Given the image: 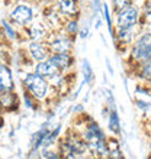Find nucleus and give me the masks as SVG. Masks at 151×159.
<instances>
[{
	"mask_svg": "<svg viewBox=\"0 0 151 159\" xmlns=\"http://www.w3.org/2000/svg\"><path fill=\"white\" fill-rule=\"evenodd\" d=\"M21 98L17 96V93L13 91H3L0 93V113H15L19 110Z\"/></svg>",
	"mask_w": 151,
	"mask_h": 159,
	"instance_id": "14",
	"label": "nucleus"
},
{
	"mask_svg": "<svg viewBox=\"0 0 151 159\" xmlns=\"http://www.w3.org/2000/svg\"><path fill=\"white\" fill-rule=\"evenodd\" d=\"M25 54L29 57L35 64L41 62V61H45V59L50 58V49H48V45L46 42L42 41H28L25 46Z\"/></svg>",
	"mask_w": 151,
	"mask_h": 159,
	"instance_id": "11",
	"label": "nucleus"
},
{
	"mask_svg": "<svg viewBox=\"0 0 151 159\" xmlns=\"http://www.w3.org/2000/svg\"><path fill=\"white\" fill-rule=\"evenodd\" d=\"M3 42H7V41H6V38H4L3 29H2V26H0V43H3Z\"/></svg>",
	"mask_w": 151,
	"mask_h": 159,
	"instance_id": "25",
	"label": "nucleus"
},
{
	"mask_svg": "<svg viewBox=\"0 0 151 159\" xmlns=\"http://www.w3.org/2000/svg\"><path fill=\"white\" fill-rule=\"evenodd\" d=\"M54 4L66 20L80 19V15H81L80 0H54Z\"/></svg>",
	"mask_w": 151,
	"mask_h": 159,
	"instance_id": "12",
	"label": "nucleus"
},
{
	"mask_svg": "<svg viewBox=\"0 0 151 159\" xmlns=\"http://www.w3.org/2000/svg\"><path fill=\"white\" fill-rule=\"evenodd\" d=\"M39 16L44 19L50 30H61L64 28V19L61 16V13L58 12V9L55 7L54 0L52 2H46V3L39 4Z\"/></svg>",
	"mask_w": 151,
	"mask_h": 159,
	"instance_id": "9",
	"label": "nucleus"
},
{
	"mask_svg": "<svg viewBox=\"0 0 151 159\" xmlns=\"http://www.w3.org/2000/svg\"><path fill=\"white\" fill-rule=\"evenodd\" d=\"M81 72H83V84L92 83L93 78H95V74H93L92 65H90V62L86 58L81 61Z\"/></svg>",
	"mask_w": 151,
	"mask_h": 159,
	"instance_id": "21",
	"label": "nucleus"
},
{
	"mask_svg": "<svg viewBox=\"0 0 151 159\" xmlns=\"http://www.w3.org/2000/svg\"><path fill=\"white\" fill-rule=\"evenodd\" d=\"M134 78H137L139 81V84L144 85H151V59L144 62L143 65H139L132 74Z\"/></svg>",
	"mask_w": 151,
	"mask_h": 159,
	"instance_id": "17",
	"label": "nucleus"
},
{
	"mask_svg": "<svg viewBox=\"0 0 151 159\" xmlns=\"http://www.w3.org/2000/svg\"><path fill=\"white\" fill-rule=\"evenodd\" d=\"M21 30V41H42L45 42L48 35H50V28L46 25L44 19L41 16H38L32 23H29L28 26L22 28Z\"/></svg>",
	"mask_w": 151,
	"mask_h": 159,
	"instance_id": "8",
	"label": "nucleus"
},
{
	"mask_svg": "<svg viewBox=\"0 0 151 159\" xmlns=\"http://www.w3.org/2000/svg\"><path fill=\"white\" fill-rule=\"evenodd\" d=\"M2 29H3V34H4V38L7 42H15V41H21V30L19 28H16L15 25H12L7 19H3L2 23Z\"/></svg>",
	"mask_w": 151,
	"mask_h": 159,
	"instance_id": "18",
	"label": "nucleus"
},
{
	"mask_svg": "<svg viewBox=\"0 0 151 159\" xmlns=\"http://www.w3.org/2000/svg\"><path fill=\"white\" fill-rule=\"evenodd\" d=\"M23 101H25L26 107H28V109H31V110H39V109H41V104L35 100L34 97L31 96L29 93L25 91V90H23Z\"/></svg>",
	"mask_w": 151,
	"mask_h": 159,
	"instance_id": "22",
	"label": "nucleus"
},
{
	"mask_svg": "<svg viewBox=\"0 0 151 159\" xmlns=\"http://www.w3.org/2000/svg\"><path fill=\"white\" fill-rule=\"evenodd\" d=\"M108 93V101H106V107H108V130L113 136L119 138L122 133L121 129V119H119V114H118V109H116V103H115V98H113L112 91H106Z\"/></svg>",
	"mask_w": 151,
	"mask_h": 159,
	"instance_id": "10",
	"label": "nucleus"
},
{
	"mask_svg": "<svg viewBox=\"0 0 151 159\" xmlns=\"http://www.w3.org/2000/svg\"><path fill=\"white\" fill-rule=\"evenodd\" d=\"M22 87L25 91H28L31 96L34 97L35 100L39 104H50L52 101H58V96L54 91L52 85L50 84L48 80L44 77L38 75L34 71H28L22 78Z\"/></svg>",
	"mask_w": 151,
	"mask_h": 159,
	"instance_id": "2",
	"label": "nucleus"
},
{
	"mask_svg": "<svg viewBox=\"0 0 151 159\" xmlns=\"http://www.w3.org/2000/svg\"><path fill=\"white\" fill-rule=\"evenodd\" d=\"M108 159H125L119 139L116 136L108 138Z\"/></svg>",
	"mask_w": 151,
	"mask_h": 159,
	"instance_id": "19",
	"label": "nucleus"
},
{
	"mask_svg": "<svg viewBox=\"0 0 151 159\" xmlns=\"http://www.w3.org/2000/svg\"><path fill=\"white\" fill-rule=\"evenodd\" d=\"M150 159H151V153H150Z\"/></svg>",
	"mask_w": 151,
	"mask_h": 159,
	"instance_id": "29",
	"label": "nucleus"
},
{
	"mask_svg": "<svg viewBox=\"0 0 151 159\" xmlns=\"http://www.w3.org/2000/svg\"><path fill=\"white\" fill-rule=\"evenodd\" d=\"M143 25L131 26V28H124V29H115L113 32V43L116 46V49L119 54L125 55L129 49V46L132 45V42L135 41V38L139 35V32L143 30Z\"/></svg>",
	"mask_w": 151,
	"mask_h": 159,
	"instance_id": "7",
	"label": "nucleus"
},
{
	"mask_svg": "<svg viewBox=\"0 0 151 159\" xmlns=\"http://www.w3.org/2000/svg\"><path fill=\"white\" fill-rule=\"evenodd\" d=\"M89 35V25H84V26H80V30H79V38L81 39H86Z\"/></svg>",
	"mask_w": 151,
	"mask_h": 159,
	"instance_id": "24",
	"label": "nucleus"
},
{
	"mask_svg": "<svg viewBox=\"0 0 151 159\" xmlns=\"http://www.w3.org/2000/svg\"><path fill=\"white\" fill-rule=\"evenodd\" d=\"M15 90V81H13L12 70L6 62L0 61V93L13 91Z\"/></svg>",
	"mask_w": 151,
	"mask_h": 159,
	"instance_id": "16",
	"label": "nucleus"
},
{
	"mask_svg": "<svg viewBox=\"0 0 151 159\" xmlns=\"http://www.w3.org/2000/svg\"><path fill=\"white\" fill-rule=\"evenodd\" d=\"M50 61L60 70V72H70L76 67L74 52H63V54H51Z\"/></svg>",
	"mask_w": 151,
	"mask_h": 159,
	"instance_id": "13",
	"label": "nucleus"
},
{
	"mask_svg": "<svg viewBox=\"0 0 151 159\" xmlns=\"http://www.w3.org/2000/svg\"><path fill=\"white\" fill-rule=\"evenodd\" d=\"M63 30L67 35L73 36V38H77L79 30H80V19H67V20L64 22Z\"/></svg>",
	"mask_w": 151,
	"mask_h": 159,
	"instance_id": "20",
	"label": "nucleus"
},
{
	"mask_svg": "<svg viewBox=\"0 0 151 159\" xmlns=\"http://www.w3.org/2000/svg\"><path fill=\"white\" fill-rule=\"evenodd\" d=\"M46 45L51 54H63V52H74L76 38L67 35L63 29L61 30H51L48 38H46Z\"/></svg>",
	"mask_w": 151,
	"mask_h": 159,
	"instance_id": "6",
	"label": "nucleus"
},
{
	"mask_svg": "<svg viewBox=\"0 0 151 159\" xmlns=\"http://www.w3.org/2000/svg\"><path fill=\"white\" fill-rule=\"evenodd\" d=\"M39 4L32 3V2H25V0H17L12 3L9 9L7 20L19 29L25 28L39 16Z\"/></svg>",
	"mask_w": 151,
	"mask_h": 159,
	"instance_id": "4",
	"label": "nucleus"
},
{
	"mask_svg": "<svg viewBox=\"0 0 151 159\" xmlns=\"http://www.w3.org/2000/svg\"><path fill=\"white\" fill-rule=\"evenodd\" d=\"M3 125H4V117H3V114L0 113V129L3 127Z\"/></svg>",
	"mask_w": 151,
	"mask_h": 159,
	"instance_id": "27",
	"label": "nucleus"
},
{
	"mask_svg": "<svg viewBox=\"0 0 151 159\" xmlns=\"http://www.w3.org/2000/svg\"><path fill=\"white\" fill-rule=\"evenodd\" d=\"M34 72H37L38 75L44 77V78L48 80V81H51V80L55 78L58 74H61L58 68L55 67L54 64L50 61V58L45 59V61H41V62L35 64L34 65Z\"/></svg>",
	"mask_w": 151,
	"mask_h": 159,
	"instance_id": "15",
	"label": "nucleus"
},
{
	"mask_svg": "<svg viewBox=\"0 0 151 159\" xmlns=\"http://www.w3.org/2000/svg\"><path fill=\"white\" fill-rule=\"evenodd\" d=\"M71 127L86 142L93 159H108V136L90 114H77Z\"/></svg>",
	"mask_w": 151,
	"mask_h": 159,
	"instance_id": "1",
	"label": "nucleus"
},
{
	"mask_svg": "<svg viewBox=\"0 0 151 159\" xmlns=\"http://www.w3.org/2000/svg\"><path fill=\"white\" fill-rule=\"evenodd\" d=\"M106 65H108V71L110 72V75H113V70H112V67H110V64H109V59H106Z\"/></svg>",
	"mask_w": 151,
	"mask_h": 159,
	"instance_id": "26",
	"label": "nucleus"
},
{
	"mask_svg": "<svg viewBox=\"0 0 151 159\" xmlns=\"http://www.w3.org/2000/svg\"><path fill=\"white\" fill-rule=\"evenodd\" d=\"M141 25V7L138 4H131L113 13V29H124Z\"/></svg>",
	"mask_w": 151,
	"mask_h": 159,
	"instance_id": "5",
	"label": "nucleus"
},
{
	"mask_svg": "<svg viewBox=\"0 0 151 159\" xmlns=\"http://www.w3.org/2000/svg\"><path fill=\"white\" fill-rule=\"evenodd\" d=\"M126 68L129 70L131 75L139 65L151 59V29H143L135 38L132 45L125 54Z\"/></svg>",
	"mask_w": 151,
	"mask_h": 159,
	"instance_id": "3",
	"label": "nucleus"
},
{
	"mask_svg": "<svg viewBox=\"0 0 151 159\" xmlns=\"http://www.w3.org/2000/svg\"><path fill=\"white\" fill-rule=\"evenodd\" d=\"M15 2H17V0H12V3H15ZM25 2H32V3H38V4H39V0H25Z\"/></svg>",
	"mask_w": 151,
	"mask_h": 159,
	"instance_id": "28",
	"label": "nucleus"
},
{
	"mask_svg": "<svg viewBox=\"0 0 151 159\" xmlns=\"http://www.w3.org/2000/svg\"><path fill=\"white\" fill-rule=\"evenodd\" d=\"M135 0H112V12H118V10H121V9L126 7V6H131V4H134Z\"/></svg>",
	"mask_w": 151,
	"mask_h": 159,
	"instance_id": "23",
	"label": "nucleus"
}]
</instances>
